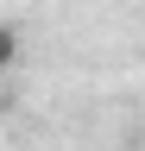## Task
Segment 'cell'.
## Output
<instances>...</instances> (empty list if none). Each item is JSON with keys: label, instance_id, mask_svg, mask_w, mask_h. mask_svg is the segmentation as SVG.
<instances>
[{"label": "cell", "instance_id": "1", "mask_svg": "<svg viewBox=\"0 0 145 151\" xmlns=\"http://www.w3.org/2000/svg\"><path fill=\"white\" fill-rule=\"evenodd\" d=\"M13 57H19V38H13L6 25H0V69H6V63H13Z\"/></svg>", "mask_w": 145, "mask_h": 151}]
</instances>
